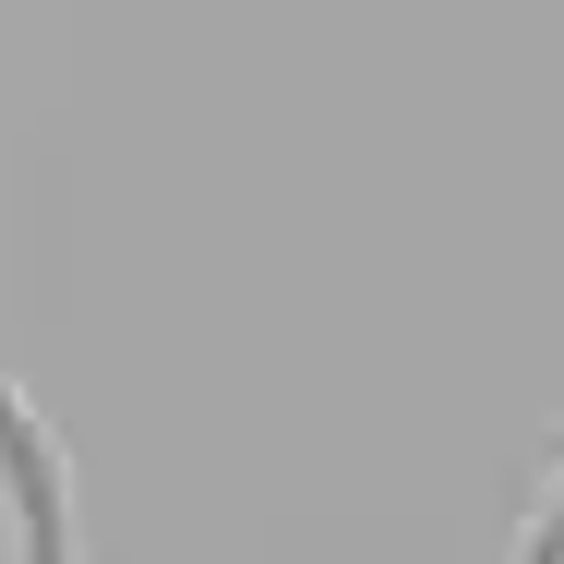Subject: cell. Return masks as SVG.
I'll return each mask as SVG.
<instances>
[{
  "label": "cell",
  "instance_id": "cell-1",
  "mask_svg": "<svg viewBox=\"0 0 564 564\" xmlns=\"http://www.w3.org/2000/svg\"><path fill=\"white\" fill-rule=\"evenodd\" d=\"M0 492L36 517V564H73V505H61V456H48V433L0 397Z\"/></svg>",
  "mask_w": 564,
  "mask_h": 564
},
{
  "label": "cell",
  "instance_id": "cell-2",
  "mask_svg": "<svg viewBox=\"0 0 564 564\" xmlns=\"http://www.w3.org/2000/svg\"><path fill=\"white\" fill-rule=\"evenodd\" d=\"M529 564H564V480L541 492V517H529Z\"/></svg>",
  "mask_w": 564,
  "mask_h": 564
}]
</instances>
